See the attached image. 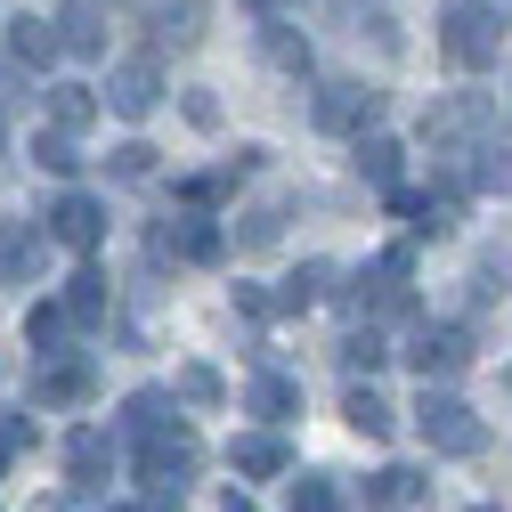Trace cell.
I'll list each match as a JSON object with an SVG mask.
<instances>
[{"instance_id":"1","label":"cell","mask_w":512,"mask_h":512,"mask_svg":"<svg viewBox=\"0 0 512 512\" xmlns=\"http://www.w3.org/2000/svg\"><path fill=\"white\" fill-rule=\"evenodd\" d=\"M187 472H196V431L163 423V431H147V439H139V480H147V496H155V504H179Z\"/></svg>"},{"instance_id":"2","label":"cell","mask_w":512,"mask_h":512,"mask_svg":"<svg viewBox=\"0 0 512 512\" xmlns=\"http://www.w3.org/2000/svg\"><path fill=\"white\" fill-rule=\"evenodd\" d=\"M415 431L439 447V456H480L488 447V431H480V415L464 407V399H447V391H431L423 382V407H415Z\"/></svg>"},{"instance_id":"3","label":"cell","mask_w":512,"mask_h":512,"mask_svg":"<svg viewBox=\"0 0 512 512\" xmlns=\"http://www.w3.org/2000/svg\"><path fill=\"white\" fill-rule=\"evenodd\" d=\"M439 49L456 57V66H496V49H504V25H496V9H472V0H456V9H447V33H439Z\"/></svg>"},{"instance_id":"4","label":"cell","mask_w":512,"mask_h":512,"mask_svg":"<svg viewBox=\"0 0 512 512\" xmlns=\"http://www.w3.org/2000/svg\"><path fill=\"white\" fill-rule=\"evenodd\" d=\"M309 114H317V131H374V114H382V90L374 82H326L309 98Z\"/></svg>"},{"instance_id":"5","label":"cell","mask_w":512,"mask_h":512,"mask_svg":"<svg viewBox=\"0 0 512 512\" xmlns=\"http://www.w3.org/2000/svg\"><path fill=\"white\" fill-rule=\"evenodd\" d=\"M106 106H114L122 122H147V114L163 106V66H155V57H122V66L106 74Z\"/></svg>"},{"instance_id":"6","label":"cell","mask_w":512,"mask_h":512,"mask_svg":"<svg viewBox=\"0 0 512 512\" xmlns=\"http://www.w3.org/2000/svg\"><path fill=\"white\" fill-rule=\"evenodd\" d=\"M472 131H496V98H480V90L439 98V106L423 114V139H431V147H456V139H472Z\"/></svg>"},{"instance_id":"7","label":"cell","mask_w":512,"mask_h":512,"mask_svg":"<svg viewBox=\"0 0 512 512\" xmlns=\"http://www.w3.org/2000/svg\"><path fill=\"white\" fill-rule=\"evenodd\" d=\"M399 358H407L423 382H439V374H456V366L472 358V334H464V326H415Z\"/></svg>"},{"instance_id":"8","label":"cell","mask_w":512,"mask_h":512,"mask_svg":"<svg viewBox=\"0 0 512 512\" xmlns=\"http://www.w3.org/2000/svg\"><path fill=\"white\" fill-rule=\"evenodd\" d=\"M407 277H415V252H407V244H391V252H382V261L358 277V285H366L358 301H366V309H382V317H407V309H415Z\"/></svg>"},{"instance_id":"9","label":"cell","mask_w":512,"mask_h":512,"mask_svg":"<svg viewBox=\"0 0 512 512\" xmlns=\"http://www.w3.org/2000/svg\"><path fill=\"white\" fill-rule=\"evenodd\" d=\"M49 236L74 244V252H98V244H106V204L82 196V187H74V196H57V204H49Z\"/></svg>"},{"instance_id":"10","label":"cell","mask_w":512,"mask_h":512,"mask_svg":"<svg viewBox=\"0 0 512 512\" xmlns=\"http://www.w3.org/2000/svg\"><path fill=\"white\" fill-rule=\"evenodd\" d=\"M155 261H220V228L212 212H179L155 228Z\"/></svg>"},{"instance_id":"11","label":"cell","mask_w":512,"mask_h":512,"mask_svg":"<svg viewBox=\"0 0 512 512\" xmlns=\"http://www.w3.org/2000/svg\"><path fill=\"white\" fill-rule=\"evenodd\" d=\"M90 358H74V350H57V358H41L33 366V391H41V407H82L90 399Z\"/></svg>"},{"instance_id":"12","label":"cell","mask_w":512,"mask_h":512,"mask_svg":"<svg viewBox=\"0 0 512 512\" xmlns=\"http://www.w3.org/2000/svg\"><path fill=\"white\" fill-rule=\"evenodd\" d=\"M399 163H407V147H399V139L358 131V171H366V187H382V196H391V187H399Z\"/></svg>"},{"instance_id":"13","label":"cell","mask_w":512,"mask_h":512,"mask_svg":"<svg viewBox=\"0 0 512 512\" xmlns=\"http://www.w3.org/2000/svg\"><path fill=\"white\" fill-rule=\"evenodd\" d=\"M9 49L25 57V66H49V57H66V33H57V17H17Z\"/></svg>"},{"instance_id":"14","label":"cell","mask_w":512,"mask_h":512,"mask_svg":"<svg viewBox=\"0 0 512 512\" xmlns=\"http://www.w3.org/2000/svg\"><path fill=\"white\" fill-rule=\"evenodd\" d=\"M57 33H66V57H98L106 49V9L98 0H74V9L57 17Z\"/></svg>"},{"instance_id":"15","label":"cell","mask_w":512,"mask_h":512,"mask_svg":"<svg viewBox=\"0 0 512 512\" xmlns=\"http://www.w3.org/2000/svg\"><path fill=\"white\" fill-rule=\"evenodd\" d=\"M261 57H269L277 74H293V82L309 74V41H301L293 25H277V17H261Z\"/></svg>"},{"instance_id":"16","label":"cell","mask_w":512,"mask_h":512,"mask_svg":"<svg viewBox=\"0 0 512 512\" xmlns=\"http://www.w3.org/2000/svg\"><path fill=\"white\" fill-rule=\"evenodd\" d=\"M472 155H480V163H472V187H504V196H512V122H504V131H488Z\"/></svg>"},{"instance_id":"17","label":"cell","mask_w":512,"mask_h":512,"mask_svg":"<svg viewBox=\"0 0 512 512\" xmlns=\"http://www.w3.org/2000/svg\"><path fill=\"white\" fill-rule=\"evenodd\" d=\"M66 334H74V309H66V301H41V309L25 317V342H33L41 358H57V350H66Z\"/></svg>"},{"instance_id":"18","label":"cell","mask_w":512,"mask_h":512,"mask_svg":"<svg viewBox=\"0 0 512 512\" xmlns=\"http://www.w3.org/2000/svg\"><path fill=\"white\" fill-rule=\"evenodd\" d=\"M236 472H244V480L285 472V439H277V431H244V439H236Z\"/></svg>"},{"instance_id":"19","label":"cell","mask_w":512,"mask_h":512,"mask_svg":"<svg viewBox=\"0 0 512 512\" xmlns=\"http://www.w3.org/2000/svg\"><path fill=\"white\" fill-rule=\"evenodd\" d=\"M33 252H41V236H33L25 220H0V285H25Z\"/></svg>"},{"instance_id":"20","label":"cell","mask_w":512,"mask_h":512,"mask_svg":"<svg viewBox=\"0 0 512 512\" xmlns=\"http://www.w3.org/2000/svg\"><path fill=\"white\" fill-rule=\"evenodd\" d=\"M106 464H114V439L106 431H74L66 439V472L74 480H106Z\"/></svg>"},{"instance_id":"21","label":"cell","mask_w":512,"mask_h":512,"mask_svg":"<svg viewBox=\"0 0 512 512\" xmlns=\"http://www.w3.org/2000/svg\"><path fill=\"white\" fill-rule=\"evenodd\" d=\"M66 309H74V326H98L106 317V269H74L66 277Z\"/></svg>"},{"instance_id":"22","label":"cell","mask_w":512,"mask_h":512,"mask_svg":"<svg viewBox=\"0 0 512 512\" xmlns=\"http://www.w3.org/2000/svg\"><path fill=\"white\" fill-rule=\"evenodd\" d=\"M49 122H57V131H90V122H98V98H90L82 82H57V90H49Z\"/></svg>"},{"instance_id":"23","label":"cell","mask_w":512,"mask_h":512,"mask_svg":"<svg viewBox=\"0 0 512 512\" xmlns=\"http://www.w3.org/2000/svg\"><path fill=\"white\" fill-rule=\"evenodd\" d=\"M244 407H252V415H261V423H285V415L301 407V391H293V382H285V374H261V382H252V391H244Z\"/></svg>"},{"instance_id":"24","label":"cell","mask_w":512,"mask_h":512,"mask_svg":"<svg viewBox=\"0 0 512 512\" xmlns=\"http://www.w3.org/2000/svg\"><path fill=\"white\" fill-rule=\"evenodd\" d=\"M33 163H41V171H57V179H74V171H82V147H74V131H57V122H49V131L33 139Z\"/></svg>"},{"instance_id":"25","label":"cell","mask_w":512,"mask_h":512,"mask_svg":"<svg viewBox=\"0 0 512 512\" xmlns=\"http://www.w3.org/2000/svg\"><path fill=\"white\" fill-rule=\"evenodd\" d=\"M342 415H350V431H366V439H382V431H391V407H382V391H374V382H358V391L342 399Z\"/></svg>"},{"instance_id":"26","label":"cell","mask_w":512,"mask_h":512,"mask_svg":"<svg viewBox=\"0 0 512 512\" xmlns=\"http://www.w3.org/2000/svg\"><path fill=\"white\" fill-rule=\"evenodd\" d=\"M163 423H171V399L163 391H131V399H122V431H131V439H147Z\"/></svg>"},{"instance_id":"27","label":"cell","mask_w":512,"mask_h":512,"mask_svg":"<svg viewBox=\"0 0 512 512\" xmlns=\"http://www.w3.org/2000/svg\"><path fill=\"white\" fill-rule=\"evenodd\" d=\"M366 496H374V504H415V496H423V472H415V464H382Z\"/></svg>"},{"instance_id":"28","label":"cell","mask_w":512,"mask_h":512,"mask_svg":"<svg viewBox=\"0 0 512 512\" xmlns=\"http://www.w3.org/2000/svg\"><path fill=\"white\" fill-rule=\"evenodd\" d=\"M293 512H342V488H334L326 472H301V480H293Z\"/></svg>"},{"instance_id":"29","label":"cell","mask_w":512,"mask_h":512,"mask_svg":"<svg viewBox=\"0 0 512 512\" xmlns=\"http://www.w3.org/2000/svg\"><path fill=\"white\" fill-rule=\"evenodd\" d=\"M179 399H187V407H220V399H228V382H220L212 366H187V374H179Z\"/></svg>"},{"instance_id":"30","label":"cell","mask_w":512,"mask_h":512,"mask_svg":"<svg viewBox=\"0 0 512 512\" xmlns=\"http://www.w3.org/2000/svg\"><path fill=\"white\" fill-rule=\"evenodd\" d=\"M382 358H391V350H382V334H374V326H358V334L342 342V366H350V374H374Z\"/></svg>"},{"instance_id":"31","label":"cell","mask_w":512,"mask_h":512,"mask_svg":"<svg viewBox=\"0 0 512 512\" xmlns=\"http://www.w3.org/2000/svg\"><path fill=\"white\" fill-rule=\"evenodd\" d=\"M236 171H244V163H236ZM236 171H204V179H187V187H179V196H187V204H220Z\"/></svg>"},{"instance_id":"32","label":"cell","mask_w":512,"mask_h":512,"mask_svg":"<svg viewBox=\"0 0 512 512\" xmlns=\"http://www.w3.org/2000/svg\"><path fill=\"white\" fill-rule=\"evenodd\" d=\"M504 277H512V269L496 261V252H488V261L472 269V301H504Z\"/></svg>"},{"instance_id":"33","label":"cell","mask_w":512,"mask_h":512,"mask_svg":"<svg viewBox=\"0 0 512 512\" xmlns=\"http://www.w3.org/2000/svg\"><path fill=\"white\" fill-rule=\"evenodd\" d=\"M147 171H155V147H139V139L114 147V179H147Z\"/></svg>"},{"instance_id":"34","label":"cell","mask_w":512,"mask_h":512,"mask_svg":"<svg viewBox=\"0 0 512 512\" xmlns=\"http://www.w3.org/2000/svg\"><path fill=\"white\" fill-rule=\"evenodd\" d=\"M277 220H285L277 204H269V212H252V220H244V244H252V252H261V244H277Z\"/></svg>"},{"instance_id":"35","label":"cell","mask_w":512,"mask_h":512,"mask_svg":"<svg viewBox=\"0 0 512 512\" xmlns=\"http://www.w3.org/2000/svg\"><path fill=\"white\" fill-rule=\"evenodd\" d=\"M25 98V57H0V106Z\"/></svg>"},{"instance_id":"36","label":"cell","mask_w":512,"mask_h":512,"mask_svg":"<svg viewBox=\"0 0 512 512\" xmlns=\"http://www.w3.org/2000/svg\"><path fill=\"white\" fill-rule=\"evenodd\" d=\"M187 122H196V131H212V122H220V98L196 90V98H187Z\"/></svg>"},{"instance_id":"37","label":"cell","mask_w":512,"mask_h":512,"mask_svg":"<svg viewBox=\"0 0 512 512\" xmlns=\"http://www.w3.org/2000/svg\"><path fill=\"white\" fill-rule=\"evenodd\" d=\"M285 9H301V0H252V17H285Z\"/></svg>"},{"instance_id":"38","label":"cell","mask_w":512,"mask_h":512,"mask_svg":"<svg viewBox=\"0 0 512 512\" xmlns=\"http://www.w3.org/2000/svg\"><path fill=\"white\" fill-rule=\"evenodd\" d=\"M228 512H261V504H252V496H236V488H228Z\"/></svg>"},{"instance_id":"39","label":"cell","mask_w":512,"mask_h":512,"mask_svg":"<svg viewBox=\"0 0 512 512\" xmlns=\"http://www.w3.org/2000/svg\"><path fill=\"white\" fill-rule=\"evenodd\" d=\"M9 447H17V439H9V423H0V464H9Z\"/></svg>"},{"instance_id":"40","label":"cell","mask_w":512,"mask_h":512,"mask_svg":"<svg viewBox=\"0 0 512 512\" xmlns=\"http://www.w3.org/2000/svg\"><path fill=\"white\" fill-rule=\"evenodd\" d=\"M480 512H488V504H480Z\"/></svg>"}]
</instances>
